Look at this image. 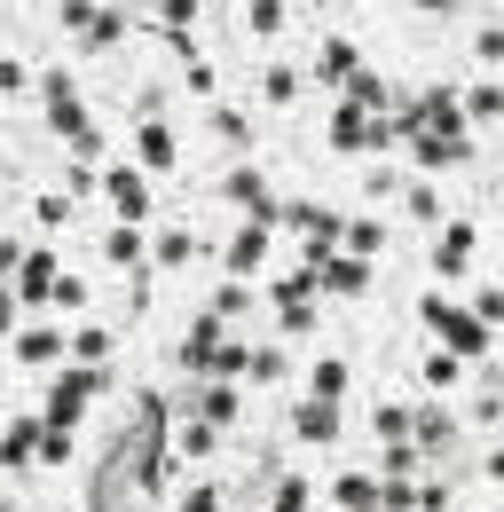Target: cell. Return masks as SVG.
<instances>
[{
	"instance_id": "6da1fadb",
	"label": "cell",
	"mask_w": 504,
	"mask_h": 512,
	"mask_svg": "<svg viewBox=\"0 0 504 512\" xmlns=\"http://www.w3.org/2000/svg\"><path fill=\"white\" fill-rule=\"evenodd\" d=\"M56 284H63L56 245H32V237H16V253H8V292H16V308H24V316L56 308Z\"/></svg>"
},
{
	"instance_id": "7a4b0ae2",
	"label": "cell",
	"mask_w": 504,
	"mask_h": 512,
	"mask_svg": "<svg viewBox=\"0 0 504 512\" xmlns=\"http://www.w3.org/2000/svg\"><path fill=\"white\" fill-rule=\"evenodd\" d=\"M418 316H426V331H434L449 355H465V363H473V355H489V323L473 316V308H457V300L426 292V300H418Z\"/></svg>"
},
{
	"instance_id": "3957f363",
	"label": "cell",
	"mask_w": 504,
	"mask_h": 512,
	"mask_svg": "<svg viewBox=\"0 0 504 512\" xmlns=\"http://www.w3.org/2000/svg\"><path fill=\"white\" fill-rule=\"evenodd\" d=\"M103 205H111V221H150V213H158L150 166H134V158H111V166H103Z\"/></svg>"
},
{
	"instance_id": "277c9868",
	"label": "cell",
	"mask_w": 504,
	"mask_h": 512,
	"mask_svg": "<svg viewBox=\"0 0 504 512\" xmlns=\"http://www.w3.org/2000/svg\"><path fill=\"white\" fill-rule=\"evenodd\" d=\"M8 363H16V371H63V363H71V316L63 323H16Z\"/></svg>"
},
{
	"instance_id": "5b68a950",
	"label": "cell",
	"mask_w": 504,
	"mask_h": 512,
	"mask_svg": "<svg viewBox=\"0 0 504 512\" xmlns=\"http://www.w3.org/2000/svg\"><path fill=\"white\" fill-rule=\"evenodd\" d=\"M268 260H276V221H237V237L221 245V268H229V276H245V284H260V276H268Z\"/></svg>"
},
{
	"instance_id": "8992f818",
	"label": "cell",
	"mask_w": 504,
	"mask_h": 512,
	"mask_svg": "<svg viewBox=\"0 0 504 512\" xmlns=\"http://www.w3.org/2000/svg\"><path fill=\"white\" fill-rule=\"evenodd\" d=\"M237 386H245V379H189L174 410H197V418H213V426L229 434V426L245 418V394H237Z\"/></svg>"
},
{
	"instance_id": "52a82bcc",
	"label": "cell",
	"mask_w": 504,
	"mask_h": 512,
	"mask_svg": "<svg viewBox=\"0 0 504 512\" xmlns=\"http://www.w3.org/2000/svg\"><path fill=\"white\" fill-rule=\"evenodd\" d=\"M473 245H481V229H473V221H441L434 253H426V268H434V284H457V276L473 268Z\"/></svg>"
},
{
	"instance_id": "ba28073f",
	"label": "cell",
	"mask_w": 504,
	"mask_h": 512,
	"mask_svg": "<svg viewBox=\"0 0 504 512\" xmlns=\"http://www.w3.org/2000/svg\"><path fill=\"white\" fill-rule=\"evenodd\" d=\"M103 268H111V276H142V268H150L142 221H111V229H103Z\"/></svg>"
},
{
	"instance_id": "9c48e42d",
	"label": "cell",
	"mask_w": 504,
	"mask_h": 512,
	"mask_svg": "<svg viewBox=\"0 0 504 512\" xmlns=\"http://www.w3.org/2000/svg\"><path fill=\"white\" fill-rule=\"evenodd\" d=\"M134 166H150V174H174L182 166V142H174V127L150 111V119H134Z\"/></svg>"
},
{
	"instance_id": "30bf717a",
	"label": "cell",
	"mask_w": 504,
	"mask_h": 512,
	"mask_svg": "<svg viewBox=\"0 0 504 512\" xmlns=\"http://www.w3.org/2000/svg\"><path fill=\"white\" fill-rule=\"evenodd\" d=\"M355 71H363V48H355L347 32H331V40H323V48L308 56V79H315V87H347Z\"/></svg>"
},
{
	"instance_id": "8fae6325",
	"label": "cell",
	"mask_w": 504,
	"mask_h": 512,
	"mask_svg": "<svg viewBox=\"0 0 504 512\" xmlns=\"http://www.w3.org/2000/svg\"><path fill=\"white\" fill-rule=\"evenodd\" d=\"M292 434H300L308 449H331V442H339V402H323V394H308V402L292 410Z\"/></svg>"
},
{
	"instance_id": "7c38bea8",
	"label": "cell",
	"mask_w": 504,
	"mask_h": 512,
	"mask_svg": "<svg viewBox=\"0 0 504 512\" xmlns=\"http://www.w3.org/2000/svg\"><path fill=\"white\" fill-rule=\"evenodd\" d=\"M213 449H221V426L197 418V410H182V418H174V457H182V465H205Z\"/></svg>"
},
{
	"instance_id": "4fadbf2b",
	"label": "cell",
	"mask_w": 504,
	"mask_h": 512,
	"mask_svg": "<svg viewBox=\"0 0 504 512\" xmlns=\"http://www.w3.org/2000/svg\"><path fill=\"white\" fill-rule=\"evenodd\" d=\"M197 253H205V245H197V229H189V221H174V229H158V237H150V268H197Z\"/></svg>"
},
{
	"instance_id": "5bb4252c",
	"label": "cell",
	"mask_w": 504,
	"mask_h": 512,
	"mask_svg": "<svg viewBox=\"0 0 504 512\" xmlns=\"http://www.w3.org/2000/svg\"><path fill=\"white\" fill-rule=\"evenodd\" d=\"M71 363H87V371H111V331H103V323H79V316H71Z\"/></svg>"
},
{
	"instance_id": "9a60e30c",
	"label": "cell",
	"mask_w": 504,
	"mask_h": 512,
	"mask_svg": "<svg viewBox=\"0 0 504 512\" xmlns=\"http://www.w3.org/2000/svg\"><path fill=\"white\" fill-rule=\"evenodd\" d=\"M24 205H32V221H40V229H71V221H79V197L63 190V182H56V190H32Z\"/></svg>"
},
{
	"instance_id": "2e32d148",
	"label": "cell",
	"mask_w": 504,
	"mask_h": 512,
	"mask_svg": "<svg viewBox=\"0 0 504 512\" xmlns=\"http://www.w3.org/2000/svg\"><path fill=\"white\" fill-rule=\"evenodd\" d=\"M418 386H426V394H457V386H465V355H449V347H434V355L418 363Z\"/></svg>"
},
{
	"instance_id": "e0dca14e",
	"label": "cell",
	"mask_w": 504,
	"mask_h": 512,
	"mask_svg": "<svg viewBox=\"0 0 504 512\" xmlns=\"http://www.w3.org/2000/svg\"><path fill=\"white\" fill-rule=\"evenodd\" d=\"M355 386V371H347V355H315L308 363V394H323V402H339Z\"/></svg>"
},
{
	"instance_id": "ac0fdd59",
	"label": "cell",
	"mask_w": 504,
	"mask_h": 512,
	"mask_svg": "<svg viewBox=\"0 0 504 512\" xmlns=\"http://www.w3.org/2000/svg\"><path fill=\"white\" fill-rule=\"evenodd\" d=\"M410 442L426 449V457H449L457 449V418H441V410H418V434Z\"/></svg>"
},
{
	"instance_id": "d6986e66",
	"label": "cell",
	"mask_w": 504,
	"mask_h": 512,
	"mask_svg": "<svg viewBox=\"0 0 504 512\" xmlns=\"http://www.w3.org/2000/svg\"><path fill=\"white\" fill-rule=\"evenodd\" d=\"M284 24H292V8H284V0H245V32H252V40H276Z\"/></svg>"
},
{
	"instance_id": "ffe728a7",
	"label": "cell",
	"mask_w": 504,
	"mask_h": 512,
	"mask_svg": "<svg viewBox=\"0 0 504 512\" xmlns=\"http://www.w3.org/2000/svg\"><path fill=\"white\" fill-rule=\"evenodd\" d=\"M284 363H292V355H284L276 339H268V347H252V363H245V386H276V379H284Z\"/></svg>"
},
{
	"instance_id": "44dd1931",
	"label": "cell",
	"mask_w": 504,
	"mask_h": 512,
	"mask_svg": "<svg viewBox=\"0 0 504 512\" xmlns=\"http://www.w3.org/2000/svg\"><path fill=\"white\" fill-rule=\"evenodd\" d=\"M205 127H213V142H229V150H252V119H245V111H229V103H221Z\"/></svg>"
},
{
	"instance_id": "7402d4cb",
	"label": "cell",
	"mask_w": 504,
	"mask_h": 512,
	"mask_svg": "<svg viewBox=\"0 0 504 512\" xmlns=\"http://www.w3.org/2000/svg\"><path fill=\"white\" fill-rule=\"evenodd\" d=\"M371 426H378V442H410V434H418V418H410L402 402H378V410H371Z\"/></svg>"
},
{
	"instance_id": "603a6c76",
	"label": "cell",
	"mask_w": 504,
	"mask_h": 512,
	"mask_svg": "<svg viewBox=\"0 0 504 512\" xmlns=\"http://www.w3.org/2000/svg\"><path fill=\"white\" fill-rule=\"evenodd\" d=\"M260 95H268V103L284 111V103L300 95V71H292V64H260Z\"/></svg>"
},
{
	"instance_id": "cb8c5ba5",
	"label": "cell",
	"mask_w": 504,
	"mask_h": 512,
	"mask_svg": "<svg viewBox=\"0 0 504 512\" xmlns=\"http://www.w3.org/2000/svg\"><path fill=\"white\" fill-rule=\"evenodd\" d=\"M308 505H315V489H308V481H300V473L268 489V512H308Z\"/></svg>"
},
{
	"instance_id": "d4e9b609",
	"label": "cell",
	"mask_w": 504,
	"mask_h": 512,
	"mask_svg": "<svg viewBox=\"0 0 504 512\" xmlns=\"http://www.w3.org/2000/svg\"><path fill=\"white\" fill-rule=\"evenodd\" d=\"M402 213H410V221H441V190L434 182H410V190H402Z\"/></svg>"
},
{
	"instance_id": "484cf974",
	"label": "cell",
	"mask_w": 504,
	"mask_h": 512,
	"mask_svg": "<svg viewBox=\"0 0 504 512\" xmlns=\"http://www.w3.org/2000/svg\"><path fill=\"white\" fill-rule=\"evenodd\" d=\"M465 119H504V87L497 79H481V87L465 95Z\"/></svg>"
},
{
	"instance_id": "4316f807",
	"label": "cell",
	"mask_w": 504,
	"mask_h": 512,
	"mask_svg": "<svg viewBox=\"0 0 504 512\" xmlns=\"http://www.w3.org/2000/svg\"><path fill=\"white\" fill-rule=\"evenodd\" d=\"M87 300H95V292H87V276H71V268H63V284H56V316H79Z\"/></svg>"
},
{
	"instance_id": "83f0119b",
	"label": "cell",
	"mask_w": 504,
	"mask_h": 512,
	"mask_svg": "<svg viewBox=\"0 0 504 512\" xmlns=\"http://www.w3.org/2000/svg\"><path fill=\"white\" fill-rule=\"evenodd\" d=\"M378 245H386V229H378V221H347V253L378 260Z\"/></svg>"
},
{
	"instance_id": "f1b7e54d",
	"label": "cell",
	"mask_w": 504,
	"mask_h": 512,
	"mask_svg": "<svg viewBox=\"0 0 504 512\" xmlns=\"http://www.w3.org/2000/svg\"><path fill=\"white\" fill-rule=\"evenodd\" d=\"M276 323H284V339H308L323 316H315V300H300V308H276Z\"/></svg>"
},
{
	"instance_id": "f546056e",
	"label": "cell",
	"mask_w": 504,
	"mask_h": 512,
	"mask_svg": "<svg viewBox=\"0 0 504 512\" xmlns=\"http://www.w3.org/2000/svg\"><path fill=\"white\" fill-rule=\"evenodd\" d=\"M182 87H189V95H213L221 79H213V64H205V56H189V64H182Z\"/></svg>"
},
{
	"instance_id": "4dcf8cb0",
	"label": "cell",
	"mask_w": 504,
	"mask_h": 512,
	"mask_svg": "<svg viewBox=\"0 0 504 512\" xmlns=\"http://www.w3.org/2000/svg\"><path fill=\"white\" fill-rule=\"evenodd\" d=\"M473 56H481V64H504V24H489V32L473 40Z\"/></svg>"
},
{
	"instance_id": "1f68e13d",
	"label": "cell",
	"mask_w": 504,
	"mask_h": 512,
	"mask_svg": "<svg viewBox=\"0 0 504 512\" xmlns=\"http://www.w3.org/2000/svg\"><path fill=\"white\" fill-rule=\"evenodd\" d=\"M418 512H449V481H418Z\"/></svg>"
},
{
	"instance_id": "d6a6232c",
	"label": "cell",
	"mask_w": 504,
	"mask_h": 512,
	"mask_svg": "<svg viewBox=\"0 0 504 512\" xmlns=\"http://www.w3.org/2000/svg\"><path fill=\"white\" fill-rule=\"evenodd\" d=\"M473 316L489 323V331H504V292H481V300H473Z\"/></svg>"
},
{
	"instance_id": "836d02e7",
	"label": "cell",
	"mask_w": 504,
	"mask_h": 512,
	"mask_svg": "<svg viewBox=\"0 0 504 512\" xmlns=\"http://www.w3.org/2000/svg\"><path fill=\"white\" fill-rule=\"evenodd\" d=\"M497 394H504V371H497Z\"/></svg>"
},
{
	"instance_id": "e575fe53",
	"label": "cell",
	"mask_w": 504,
	"mask_h": 512,
	"mask_svg": "<svg viewBox=\"0 0 504 512\" xmlns=\"http://www.w3.org/2000/svg\"><path fill=\"white\" fill-rule=\"evenodd\" d=\"M221 512H237V505H221Z\"/></svg>"
}]
</instances>
